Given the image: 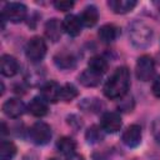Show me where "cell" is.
I'll use <instances>...</instances> for the list:
<instances>
[{"label": "cell", "instance_id": "1", "mask_svg": "<svg viewBox=\"0 0 160 160\" xmlns=\"http://www.w3.org/2000/svg\"><path fill=\"white\" fill-rule=\"evenodd\" d=\"M130 86V71L125 66H119L104 85V94L108 99H121Z\"/></svg>", "mask_w": 160, "mask_h": 160}, {"label": "cell", "instance_id": "2", "mask_svg": "<svg viewBox=\"0 0 160 160\" xmlns=\"http://www.w3.org/2000/svg\"><path fill=\"white\" fill-rule=\"evenodd\" d=\"M129 39L135 48H146L152 40V30L145 22L136 20L129 28Z\"/></svg>", "mask_w": 160, "mask_h": 160}, {"label": "cell", "instance_id": "3", "mask_svg": "<svg viewBox=\"0 0 160 160\" xmlns=\"http://www.w3.org/2000/svg\"><path fill=\"white\" fill-rule=\"evenodd\" d=\"M25 54H26V58L32 62H38L42 60L46 54V44L44 39L40 36L31 38L26 44Z\"/></svg>", "mask_w": 160, "mask_h": 160}, {"label": "cell", "instance_id": "4", "mask_svg": "<svg viewBox=\"0 0 160 160\" xmlns=\"http://www.w3.org/2000/svg\"><path fill=\"white\" fill-rule=\"evenodd\" d=\"M51 128L44 121H36L29 129V136L36 145H45L51 139Z\"/></svg>", "mask_w": 160, "mask_h": 160}, {"label": "cell", "instance_id": "5", "mask_svg": "<svg viewBox=\"0 0 160 160\" xmlns=\"http://www.w3.org/2000/svg\"><path fill=\"white\" fill-rule=\"evenodd\" d=\"M136 78L141 81H149L155 72V64L151 56L149 55H142L136 61Z\"/></svg>", "mask_w": 160, "mask_h": 160}, {"label": "cell", "instance_id": "6", "mask_svg": "<svg viewBox=\"0 0 160 160\" xmlns=\"http://www.w3.org/2000/svg\"><path fill=\"white\" fill-rule=\"evenodd\" d=\"M1 16L11 22H20L26 18V6L21 2H9L4 6Z\"/></svg>", "mask_w": 160, "mask_h": 160}, {"label": "cell", "instance_id": "7", "mask_svg": "<svg viewBox=\"0 0 160 160\" xmlns=\"http://www.w3.org/2000/svg\"><path fill=\"white\" fill-rule=\"evenodd\" d=\"M122 126V121L121 118L118 112L114 111H108L105 114H102L101 116V129L106 132L114 134L116 131H119Z\"/></svg>", "mask_w": 160, "mask_h": 160}, {"label": "cell", "instance_id": "8", "mask_svg": "<svg viewBox=\"0 0 160 160\" xmlns=\"http://www.w3.org/2000/svg\"><path fill=\"white\" fill-rule=\"evenodd\" d=\"M141 128L136 124L130 125L129 128H126V130L122 132L121 140L122 142L129 146V148H136L140 141H141Z\"/></svg>", "mask_w": 160, "mask_h": 160}, {"label": "cell", "instance_id": "9", "mask_svg": "<svg viewBox=\"0 0 160 160\" xmlns=\"http://www.w3.org/2000/svg\"><path fill=\"white\" fill-rule=\"evenodd\" d=\"M41 98L48 102H56L61 99V86L56 81H48L41 88Z\"/></svg>", "mask_w": 160, "mask_h": 160}, {"label": "cell", "instance_id": "10", "mask_svg": "<svg viewBox=\"0 0 160 160\" xmlns=\"http://www.w3.org/2000/svg\"><path fill=\"white\" fill-rule=\"evenodd\" d=\"M2 111L9 118H19L25 111V105L20 99L11 98L8 99L2 105Z\"/></svg>", "mask_w": 160, "mask_h": 160}, {"label": "cell", "instance_id": "11", "mask_svg": "<svg viewBox=\"0 0 160 160\" xmlns=\"http://www.w3.org/2000/svg\"><path fill=\"white\" fill-rule=\"evenodd\" d=\"M82 22L80 20V16L76 15H68L62 20V29L64 31L70 36H78L81 32Z\"/></svg>", "mask_w": 160, "mask_h": 160}, {"label": "cell", "instance_id": "12", "mask_svg": "<svg viewBox=\"0 0 160 160\" xmlns=\"http://www.w3.org/2000/svg\"><path fill=\"white\" fill-rule=\"evenodd\" d=\"M0 71L4 76H14L19 71V62L11 55H2L0 59Z\"/></svg>", "mask_w": 160, "mask_h": 160}, {"label": "cell", "instance_id": "13", "mask_svg": "<svg viewBox=\"0 0 160 160\" xmlns=\"http://www.w3.org/2000/svg\"><path fill=\"white\" fill-rule=\"evenodd\" d=\"M28 110L31 115L36 116V118H42L48 114V101L45 99H42L41 96H35L28 105Z\"/></svg>", "mask_w": 160, "mask_h": 160}, {"label": "cell", "instance_id": "14", "mask_svg": "<svg viewBox=\"0 0 160 160\" xmlns=\"http://www.w3.org/2000/svg\"><path fill=\"white\" fill-rule=\"evenodd\" d=\"M62 22H60L58 19H50L45 24V35L51 41H58L62 34Z\"/></svg>", "mask_w": 160, "mask_h": 160}, {"label": "cell", "instance_id": "15", "mask_svg": "<svg viewBox=\"0 0 160 160\" xmlns=\"http://www.w3.org/2000/svg\"><path fill=\"white\" fill-rule=\"evenodd\" d=\"M108 5L115 14H126L135 8L136 1L135 0H110Z\"/></svg>", "mask_w": 160, "mask_h": 160}, {"label": "cell", "instance_id": "16", "mask_svg": "<svg viewBox=\"0 0 160 160\" xmlns=\"http://www.w3.org/2000/svg\"><path fill=\"white\" fill-rule=\"evenodd\" d=\"M80 20H81L84 26H88V28L94 26L98 22V20H99V11H98V9L94 5L86 6L82 10V12H81Z\"/></svg>", "mask_w": 160, "mask_h": 160}, {"label": "cell", "instance_id": "17", "mask_svg": "<svg viewBox=\"0 0 160 160\" xmlns=\"http://www.w3.org/2000/svg\"><path fill=\"white\" fill-rule=\"evenodd\" d=\"M100 80H101V75L96 74L95 71H92L90 69L84 70L79 75V82L84 86H88V88H94V86L99 85Z\"/></svg>", "mask_w": 160, "mask_h": 160}, {"label": "cell", "instance_id": "18", "mask_svg": "<svg viewBox=\"0 0 160 160\" xmlns=\"http://www.w3.org/2000/svg\"><path fill=\"white\" fill-rule=\"evenodd\" d=\"M56 148L58 150L65 155V156H71L75 154V150H76V142L74 139L69 138V136H62L56 142Z\"/></svg>", "mask_w": 160, "mask_h": 160}, {"label": "cell", "instance_id": "19", "mask_svg": "<svg viewBox=\"0 0 160 160\" xmlns=\"http://www.w3.org/2000/svg\"><path fill=\"white\" fill-rule=\"evenodd\" d=\"M54 62L59 69L68 70V69H71L75 66V58L72 54L62 51L54 56Z\"/></svg>", "mask_w": 160, "mask_h": 160}, {"label": "cell", "instance_id": "20", "mask_svg": "<svg viewBox=\"0 0 160 160\" xmlns=\"http://www.w3.org/2000/svg\"><path fill=\"white\" fill-rule=\"evenodd\" d=\"M100 40L105 44H110L112 42L116 36H118V29L111 25V24H106V25H102L100 29H99V32H98Z\"/></svg>", "mask_w": 160, "mask_h": 160}, {"label": "cell", "instance_id": "21", "mask_svg": "<svg viewBox=\"0 0 160 160\" xmlns=\"http://www.w3.org/2000/svg\"><path fill=\"white\" fill-rule=\"evenodd\" d=\"M89 69L92 70V71H95L96 74L102 75L108 70V61L102 56H100V55L92 56L89 60Z\"/></svg>", "mask_w": 160, "mask_h": 160}, {"label": "cell", "instance_id": "22", "mask_svg": "<svg viewBox=\"0 0 160 160\" xmlns=\"http://www.w3.org/2000/svg\"><path fill=\"white\" fill-rule=\"evenodd\" d=\"M16 154V146L14 142L2 140L0 142V160H12Z\"/></svg>", "mask_w": 160, "mask_h": 160}, {"label": "cell", "instance_id": "23", "mask_svg": "<svg viewBox=\"0 0 160 160\" xmlns=\"http://www.w3.org/2000/svg\"><path fill=\"white\" fill-rule=\"evenodd\" d=\"M85 138H86L88 142H90V144H96V142H99V141L102 140L104 134H102V131H101V129H100L99 126L92 125V126H90V128L86 130Z\"/></svg>", "mask_w": 160, "mask_h": 160}, {"label": "cell", "instance_id": "24", "mask_svg": "<svg viewBox=\"0 0 160 160\" xmlns=\"http://www.w3.org/2000/svg\"><path fill=\"white\" fill-rule=\"evenodd\" d=\"M78 96V89L72 84H65L61 86V100L70 101Z\"/></svg>", "mask_w": 160, "mask_h": 160}, {"label": "cell", "instance_id": "25", "mask_svg": "<svg viewBox=\"0 0 160 160\" xmlns=\"http://www.w3.org/2000/svg\"><path fill=\"white\" fill-rule=\"evenodd\" d=\"M99 105H100V102L98 101V99H85L81 104V108L88 111H96Z\"/></svg>", "mask_w": 160, "mask_h": 160}, {"label": "cell", "instance_id": "26", "mask_svg": "<svg viewBox=\"0 0 160 160\" xmlns=\"http://www.w3.org/2000/svg\"><path fill=\"white\" fill-rule=\"evenodd\" d=\"M151 132H152V136L154 139L160 142V118H156L152 124H151Z\"/></svg>", "mask_w": 160, "mask_h": 160}, {"label": "cell", "instance_id": "27", "mask_svg": "<svg viewBox=\"0 0 160 160\" xmlns=\"http://www.w3.org/2000/svg\"><path fill=\"white\" fill-rule=\"evenodd\" d=\"M54 6L56 10H60V11H68L70 10L72 6H74V2L72 1H55L54 2Z\"/></svg>", "mask_w": 160, "mask_h": 160}, {"label": "cell", "instance_id": "28", "mask_svg": "<svg viewBox=\"0 0 160 160\" xmlns=\"http://www.w3.org/2000/svg\"><path fill=\"white\" fill-rule=\"evenodd\" d=\"M152 92L156 98H160V76L156 78V80L152 84Z\"/></svg>", "mask_w": 160, "mask_h": 160}, {"label": "cell", "instance_id": "29", "mask_svg": "<svg viewBox=\"0 0 160 160\" xmlns=\"http://www.w3.org/2000/svg\"><path fill=\"white\" fill-rule=\"evenodd\" d=\"M92 160H106V158L102 155V154H99V152H95L92 155Z\"/></svg>", "mask_w": 160, "mask_h": 160}, {"label": "cell", "instance_id": "30", "mask_svg": "<svg viewBox=\"0 0 160 160\" xmlns=\"http://www.w3.org/2000/svg\"><path fill=\"white\" fill-rule=\"evenodd\" d=\"M68 160H84V158L79 154H74L71 156H68Z\"/></svg>", "mask_w": 160, "mask_h": 160}, {"label": "cell", "instance_id": "31", "mask_svg": "<svg viewBox=\"0 0 160 160\" xmlns=\"http://www.w3.org/2000/svg\"><path fill=\"white\" fill-rule=\"evenodd\" d=\"M49 160H58V159H55V158H52V159H49Z\"/></svg>", "mask_w": 160, "mask_h": 160}]
</instances>
